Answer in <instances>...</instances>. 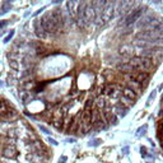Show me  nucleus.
<instances>
[{
	"label": "nucleus",
	"instance_id": "obj_1",
	"mask_svg": "<svg viewBox=\"0 0 163 163\" xmlns=\"http://www.w3.org/2000/svg\"><path fill=\"white\" fill-rule=\"evenodd\" d=\"M41 24L44 27V30L46 31V33H51V35H55L60 31L59 26H57V23L55 22V18L52 17V13L51 12H47L45 13L44 16L41 17Z\"/></svg>",
	"mask_w": 163,
	"mask_h": 163
},
{
	"label": "nucleus",
	"instance_id": "obj_2",
	"mask_svg": "<svg viewBox=\"0 0 163 163\" xmlns=\"http://www.w3.org/2000/svg\"><path fill=\"white\" fill-rule=\"evenodd\" d=\"M127 63L134 70L144 71V73H148V70L153 68V61L150 59H147V57H133Z\"/></svg>",
	"mask_w": 163,
	"mask_h": 163
},
{
	"label": "nucleus",
	"instance_id": "obj_3",
	"mask_svg": "<svg viewBox=\"0 0 163 163\" xmlns=\"http://www.w3.org/2000/svg\"><path fill=\"white\" fill-rule=\"evenodd\" d=\"M83 18L85 28H88L94 22V8L90 1H84V9H83Z\"/></svg>",
	"mask_w": 163,
	"mask_h": 163
},
{
	"label": "nucleus",
	"instance_id": "obj_4",
	"mask_svg": "<svg viewBox=\"0 0 163 163\" xmlns=\"http://www.w3.org/2000/svg\"><path fill=\"white\" fill-rule=\"evenodd\" d=\"M116 14V3L115 1H107L103 9L102 14V23H107L113 18V16Z\"/></svg>",
	"mask_w": 163,
	"mask_h": 163
},
{
	"label": "nucleus",
	"instance_id": "obj_5",
	"mask_svg": "<svg viewBox=\"0 0 163 163\" xmlns=\"http://www.w3.org/2000/svg\"><path fill=\"white\" fill-rule=\"evenodd\" d=\"M107 1H92L93 8H94V22L97 24H102V14L103 9Z\"/></svg>",
	"mask_w": 163,
	"mask_h": 163
},
{
	"label": "nucleus",
	"instance_id": "obj_6",
	"mask_svg": "<svg viewBox=\"0 0 163 163\" xmlns=\"http://www.w3.org/2000/svg\"><path fill=\"white\" fill-rule=\"evenodd\" d=\"M143 8H136V9H133L131 13H129V16L124 19V22H122V24L124 26H130L133 24V23H135L139 18H140V16L143 14Z\"/></svg>",
	"mask_w": 163,
	"mask_h": 163
},
{
	"label": "nucleus",
	"instance_id": "obj_7",
	"mask_svg": "<svg viewBox=\"0 0 163 163\" xmlns=\"http://www.w3.org/2000/svg\"><path fill=\"white\" fill-rule=\"evenodd\" d=\"M106 120H104V116H102V113H99L98 111H93L92 113V124L94 127L101 129V127H104L106 126Z\"/></svg>",
	"mask_w": 163,
	"mask_h": 163
},
{
	"label": "nucleus",
	"instance_id": "obj_8",
	"mask_svg": "<svg viewBox=\"0 0 163 163\" xmlns=\"http://www.w3.org/2000/svg\"><path fill=\"white\" fill-rule=\"evenodd\" d=\"M33 30H35V33L38 38H45L46 31L44 30V27H42L40 19H35V21H33Z\"/></svg>",
	"mask_w": 163,
	"mask_h": 163
},
{
	"label": "nucleus",
	"instance_id": "obj_9",
	"mask_svg": "<svg viewBox=\"0 0 163 163\" xmlns=\"http://www.w3.org/2000/svg\"><path fill=\"white\" fill-rule=\"evenodd\" d=\"M133 79H135V83L138 84H143V83H147L148 80H149V74L148 73H144V71H139L136 74H131L130 75Z\"/></svg>",
	"mask_w": 163,
	"mask_h": 163
},
{
	"label": "nucleus",
	"instance_id": "obj_10",
	"mask_svg": "<svg viewBox=\"0 0 163 163\" xmlns=\"http://www.w3.org/2000/svg\"><path fill=\"white\" fill-rule=\"evenodd\" d=\"M121 93H122V96H124V99H126V101H133V103H134V101L138 98L136 92H135L134 89H131L130 87L124 88Z\"/></svg>",
	"mask_w": 163,
	"mask_h": 163
},
{
	"label": "nucleus",
	"instance_id": "obj_11",
	"mask_svg": "<svg viewBox=\"0 0 163 163\" xmlns=\"http://www.w3.org/2000/svg\"><path fill=\"white\" fill-rule=\"evenodd\" d=\"M17 156H18V149L14 145H9L7 148H4L3 157H5V158H16Z\"/></svg>",
	"mask_w": 163,
	"mask_h": 163
},
{
	"label": "nucleus",
	"instance_id": "obj_12",
	"mask_svg": "<svg viewBox=\"0 0 163 163\" xmlns=\"http://www.w3.org/2000/svg\"><path fill=\"white\" fill-rule=\"evenodd\" d=\"M79 4H80V1H68L66 3V8H68L70 17H73L74 19L76 18V10H78Z\"/></svg>",
	"mask_w": 163,
	"mask_h": 163
},
{
	"label": "nucleus",
	"instance_id": "obj_13",
	"mask_svg": "<svg viewBox=\"0 0 163 163\" xmlns=\"http://www.w3.org/2000/svg\"><path fill=\"white\" fill-rule=\"evenodd\" d=\"M104 120H106V122H108L110 125H117L119 124V117L116 113L113 112H104Z\"/></svg>",
	"mask_w": 163,
	"mask_h": 163
},
{
	"label": "nucleus",
	"instance_id": "obj_14",
	"mask_svg": "<svg viewBox=\"0 0 163 163\" xmlns=\"http://www.w3.org/2000/svg\"><path fill=\"white\" fill-rule=\"evenodd\" d=\"M120 54L122 56H131L134 54V47L130 45H124L120 47Z\"/></svg>",
	"mask_w": 163,
	"mask_h": 163
},
{
	"label": "nucleus",
	"instance_id": "obj_15",
	"mask_svg": "<svg viewBox=\"0 0 163 163\" xmlns=\"http://www.w3.org/2000/svg\"><path fill=\"white\" fill-rule=\"evenodd\" d=\"M115 90H117V84H107V85H104V87L102 88V93L103 94H106V96H112V93L115 92Z\"/></svg>",
	"mask_w": 163,
	"mask_h": 163
},
{
	"label": "nucleus",
	"instance_id": "obj_16",
	"mask_svg": "<svg viewBox=\"0 0 163 163\" xmlns=\"http://www.w3.org/2000/svg\"><path fill=\"white\" fill-rule=\"evenodd\" d=\"M119 70L124 71V73H133L134 69L131 68L130 65H129V63H125V64H120L119 65Z\"/></svg>",
	"mask_w": 163,
	"mask_h": 163
},
{
	"label": "nucleus",
	"instance_id": "obj_17",
	"mask_svg": "<svg viewBox=\"0 0 163 163\" xmlns=\"http://www.w3.org/2000/svg\"><path fill=\"white\" fill-rule=\"evenodd\" d=\"M126 112H127V108H126V107L117 106V107H116V112H113V113H117V115H120L121 117H124V116L126 115Z\"/></svg>",
	"mask_w": 163,
	"mask_h": 163
},
{
	"label": "nucleus",
	"instance_id": "obj_18",
	"mask_svg": "<svg viewBox=\"0 0 163 163\" xmlns=\"http://www.w3.org/2000/svg\"><path fill=\"white\" fill-rule=\"evenodd\" d=\"M9 111V107L5 102H0V116H3V115H5L7 112Z\"/></svg>",
	"mask_w": 163,
	"mask_h": 163
},
{
	"label": "nucleus",
	"instance_id": "obj_19",
	"mask_svg": "<svg viewBox=\"0 0 163 163\" xmlns=\"http://www.w3.org/2000/svg\"><path fill=\"white\" fill-rule=\"evenodd\" d=\"M52 126L57 129V130H61V129H63V119L54 120V121H52Z\"/></svg>",
	"mask_w": 163,
	"mask_h": 163
},
{
	"label": "nucleus",
	"instance_id": "obj_20",
	"mask_svg": "<svg viewBox=\"0 0 163 163\" xmlns=\"http://www.w3.org/2000/svg\"><path fill=\"white\" fill-rule=\"evenodd\" d=\"M9 65H10V68L14 69V70H18L19 69V64L17 60H9Z\"/></svg>",
	"mask_w": 163,
	"mask_h": 163
},
{
	"label": "nucleus",
	"instance_id": "obj_21",
	"mask_svg": "<svg viewBox=\"0 0 163 163\" xmlns=\"http://www.w3.org/2000/svg\"><path fill=\"white\" fill-rule=\"evenodd\" d=\"M97 106H98V107H103V106H104V101H103L102 97H99V98L97 99Z\"/></svg>",
	"mask_w": 163,
	"mask_h": 163
},
{
	"label": "nucleus",
	"instance_id": "obj_22",
	"mask_svg": "<svg viewBox=\"0 0 163 163\" xmlns=\"http://www.w3.org/2000/svg\"><path fill=\"white\" fill-rule=\"evenodd\" d=\"M13 35H14V32L12 31V32H10V35H8L5 38H4V42H5V44H7V42H9V41H10V38L13 37Z\"/></svg>",
	"mask_w": 163,
	"mask_h": 163
},
{
	"label": "nucleus",
	"instance_id": "obj_23",
	"mask_svg": "<svg viewBox=\"0 0 163 163\" xmlns=\"http://www.w3.org/2000/svg\"><path fill=\"white\" fill-rule=\"evenodd\" d=\"M140 152H142V156L143 157H147V148L145 147H142L140 148Z\"/></svg>",
	"mask_w": 163,
	"mask_h": 163
},
{
	"label": "nucleus",
	"instance_id": "obj_24",
	"mask_svg": "<svg viewBox=\"0 0 163 163\" xmlns=\"http://www.w3.org/2000/svg\"><path fill=\"white\" fill-rule=\"evenodd\" d=\"M154 97H156V92H153V93L150 94V97H149V99H148V104H149V103H150V101H152L153 98H154Z\"/></svg>",
	"mask_w": 163,
	"mask_h": 163
},
{
	"label": "nucleus",
	"instance_id": "obj_25",
	"mask_svg": "<svg viewBox=\"0 0 163 163\" xmlns=\"http://www.w3.org/2000/svg\"><path fill=\"white\" fill-rule=\"evenodd\" d=\"M99 143H101V140H94L93 143H92V142H90V143H89V145H94V147H96V145H98V144H99Z\"/></svg>",
	"mask_w": 163,
	"mask_h": 163
},
{
	"label": "nucleus",
	"instance_id": "obj_26",
	"mask_svg": "<svg viewBox=\"0 0 163 163\" xmlns=\"http://www.w3.org/2000/svg\"><path fill=\"white\" fill-rule=\"evenodd\" d=\"M66 159H68V158H66L65 156H63V157H61V158H60V161H59V163H65V162H66Z\"/></svg>",
	"mask_w": 163,
	"mask_h": 163
},
{
	"label": "nucleus",
	"instance_id": "obj_27",
	"mask_svg": "<svg viewBox=\"0 0 163 163\" xmlns=\"http://www.w3.org/2000/svg\"><path fill=\"white\" fill-rule=\"evenodd\" d=\"M40 129H41V130H42V131H44L45 134H50V133H49V130H47V129H46L45 126H40Z\"/></svg>",
	"mask_w": 163,
	"mask_h": 163
},
{
	"label": "nucleus",
	"instance_id": "obj_28",
	"mask_svg": "<svg viewBox=\"0 0 163 163\" xmlns=\"http://www.w3.org/2000/svg\"><path fill=\"white\" fill-rule=\"evenodd\" d=\"M49 142L51 143V144H54V145H57V142H56V140H54V139H51V138H49Z\"/></svg>",
	"mask_w": 163,
	"mask_h": 163
},
{
	"label": "nucleus",
	"instance_id": "obj_29",
	"mask_svg": "<svg viewBox=\"0 0 163 163\" xmlns=\"http://www.w3.org/2000/svg\"><path fill=\"white\" fill-rule=\"evenodd\" d=\"M7 21H3V22H0V28H1V27H4V26H7Z\"/></svg>",
	"mask_w": 163,
	"mask_h": 163
},
{
	"label": "nucleus",
	"instance_id": "obj_30",
	"mask_svg": "<svg viewBox=\"0 0 163 163\" xmlns=\"http://www.w3.org/2000/svg\"><path fill=\"white\" fill-rule=\"evenodd\" d=\"M1 85H3V83H1V82H0V87H1Z\"/></svg>",
	"mask_w": 163,
	"mask_h": 163
}]
</instances>
